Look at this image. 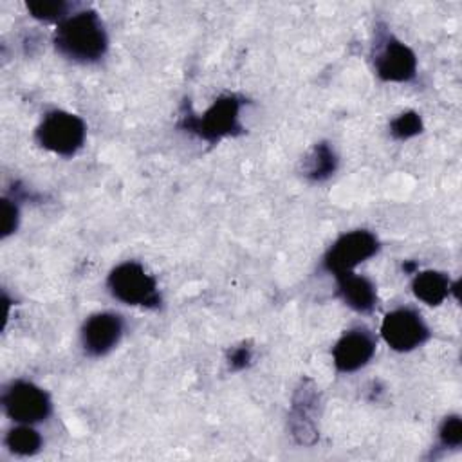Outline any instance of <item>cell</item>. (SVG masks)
<instances>
[{"label":"cell","mask_w":462,"mask_h":462,"mask_svg":"<svg viewBox=\"0 0 462 462\" xmlns=\"http://www.w3.org/2000/svg\"><path fill=\"white\" fill-rule=\"evenodd\" d=\"M54 45L65 58L88 63L99 60L106 52L108 36L97 13L79 11L58 23Z\"/></svg>","instance_id":"6da1fadb"},{"label":"cell","mask_w":462,"mask_h":462,"mask_svg":"<svg viewBox=\"0 0 462 462\" xmlns=\"http://www.w3.org/2000/svg\"><path fill=\"white\" fill-rule=\"evenodd\" d=\"M110 294L126 303L141 307H157L161 303L155 278L137 262L116 265L106 280Z\"/></svg>","instance_id":"7a4b0ae2"},{"label":"cell","mask_w":462,"mask_h":462,"mask_svg":"<svg viewBox=\"0 0 462 462\" xmlns=\"http://www.w3.org/2000/svg\"><path fill=\"white\" fill-rule=\"evenodd\" d=\"M87 126L81 117L65 110H52L43 116L36 128L38 143L58 155H74L85 141Z\"/></svg>","instance_id":"3957f363"},{"label":"cell","mask_w":462,"mask_h":462,"mask_svg":"<svg viewBox=\"0 0 462 462\" xmlns=\"http://www.w3.org/2000/svg\"><path fill=\"white\" fill-rule=\"evenodd\" d=\"M379 249L375 235L365 229H356L341 235L323 258V265L334 276L352 273L361 262L374 256Z\"/></svg>","instance_id":"277c9868"},{"label":"cell","mask_w":462,"mask_h":462,"mask_svg":"<svg viewBox=\"0 0 462 462\" xmlns=\"http://www.w3.org/2000/svg\"><path fill=\"white\" fill-rule=\"evenodd\" d=\"M5 413L20 424H34L45 420L51 413L49 395L29 381H14L2 395Z\"/></svg>","instance_id":"5b68a950"},{"label":"cell","mask_w":462,"mask_h":462,"mask_svg":"<svg viewBox=\"0 0 462 462\" xmlns=\"http://www.w3.org/2000/svg\"><path fill=\"white\" fill-rule=\"evenodd\" d=\"M381 336L397 352H408L422 345L430 330L419 312L411 309H395L381 323Z\"/></svg>","instance_id":"8992f818"},{"label":"cell","mask_w":462,"mask_h":462,"mask_svg":"<svg viewBox=\"0 0 462 462\" xmlns=\"http://www.w3.org/2000/svg\"><path fill=\"white\" fill-rule=\"evenodd\" d=\"M240 101L235 96L218 97L202 117H186L184 126L208 141H217L238 130Z\"/></svg>","instance_id":"52a82bcc"},{"label":"cell","mask_w":462,"mask_h":462,"mask_svg":"<svg viewBox=\"0 0 462 462\" xmlns=\"http://www.w3.org/2000/svg\"><path fill=\"white\" fill-rule=\"evenodd\" d=\"M123 336V319L114 312L92 314L81 327V345L90 356L108 354Z\"/></svg>","instance_id":"ba28073f"},{"label":"cell","mask_w":462,"mask_h":462,"mask_svg":"<svg viewBox=\"0 0 462 462\" xmlns=\"http://www.w3.org/2000/svg\"><path fill=\"white\" fill-rule=\"evenodd\" d=\"M375 352V339L365 328L345 332L332 348V359L339 372H356L365 366Z\"/></svg>","instance_id":"9c48e42d"},{"label":"cell","mask_w":462,"mask_h":462,"mask_svg":"<svg viewBox=\"0 0 462 462\" xmlns=\"http://www.w3.org/2000/svg\"><path fill=\"white\" fill-rule=\"evenodd\" d=\"M375 70L384 81H410L417 70V58L402 42L386 38L375 58Z\"/></svg>","instance_id":"30bf717a"},{"label":"cell","mask_w":462,"mask_h":462,"mask_svg":"<svg viewBox=\"0 0 462 462\" xmlns=\"http://www.w3.org/2000/svg\"><path fill=\"white\" fill-rule=\"evenodd\" d=\"M336 280H337V292L350 309L357 312H368L374 309L377 292L374 283L368 278L356 274L352 271V273L336 276Z\"/></svg>","instance_id":"8fae6325"},{"label":"cell","mask_w":462,"mask_h":462,"mask_svg":"<svg viewBox=\"0 0 462 462\" xmlns=\"http://www.w3.org/2000/svg\"><path fill=\"white\" fill-rule=\"evenodd\" d=\"M411 289L420 301L428 305H439L448 298L451 291V283L448 276H444V273L422 271L415 274L411 282Z\"/></svg>","instance_id":"7c38bea8"},{"label":"cell","mask_w":462,"mask_h":462,"mask_svg":"<svg viewBox=\"0 0 462 462\" xmlns=\"http://www.w3.org/2000/svg\"><path fill=\"white\" fill-rule=\"evenodd\" d=\"M5 446L11 453L27 457L34 455L42 448V437L34 428H31V424H20L7 431Z\"/></svg>","instance_id":"4fadbf2b"},{"label":"cell","mask_w":462,"mask_h":462,"mask_svg":"<svg viewBox=\"0 0 462 462\" xmlns=\"http://www.w3.org/2000/svg\"><path fill=\"white\" fill-rule=\"evenodd\" d=\"M336 170V155L332 148L325 143L316 144L314 150L310 152L305 166V175L312 180H323L330 177Z\"/></svg>","instance_id":"5bb4252c"},{"label":"cell","mask_w":462,"mask_h":462,"mask_svg":"<svg viewBox=\"0 0 462 462\" xmlns=\"http://www.w3.org/2000/svg\"><path fill=\"white\" fill-rule=\"evenodd\" d=\"M422 130V121L417 112H402L390 123V132L395 139H410Z\"/></svg>","instance_id":"9a60e30c"},{"label":"cell","mask_w":462,"mask_h":462,"mask_svg":"<svg viewBox=\"0 0 462 462\" xmlns=\"http://www.w3.org/2000/svg\"><path fill=\"white\" fill-rule=\"evenodd\" d=\"M67 4L61 0H40V2H27V11L38 20H63L67 13Z\"/></svg>","instance_id":"2e32d148"},{"label":"cell","mask_w":462,"mask_h":462,"mask_svg":"<svg viewBox=\"0 0 462 462\" xmlns=\"http://www.w3.org/2000/svg\"><path fill=\"white\" fill-rule=\"evenodd\" d=\"M439 437H440V442L446 448L460 446V442H462V422H460V417L458 415L446 417L442 426H440V430H439Z\"/></svg>","instance_id":"e0dca14e"},{"label":"cell","mask_w":462,"mask_h":462,"mask_svg":"<svg viewBox=\"0 0 462 462\" xmlns=\"http://www.w3.org/2000/svg\"><path fill=\"white\" fill-rule=\"evenodd\" d=\"M18 226V208L14 202L2 200V236L11 235Z\"/></svg>","instance_id":"ac0fdd59"},{"label":"cell","mask_w":462,"mask_h":462,"mask_svg":"<svg viewBox=\"0 0 462 462\" xmlns=\"http://www.w3.org/2000/svg\"><path fill=\"white\" fill-rule=\"evenodd\" d=\"M249 359H251V352H249V348L240 346V348H236V350L231 354L229 363H231V366H233V368H242V366H245V365H247V361H249Z\"/></svg>","instance_id":"d6986e66"}]
</instances>
